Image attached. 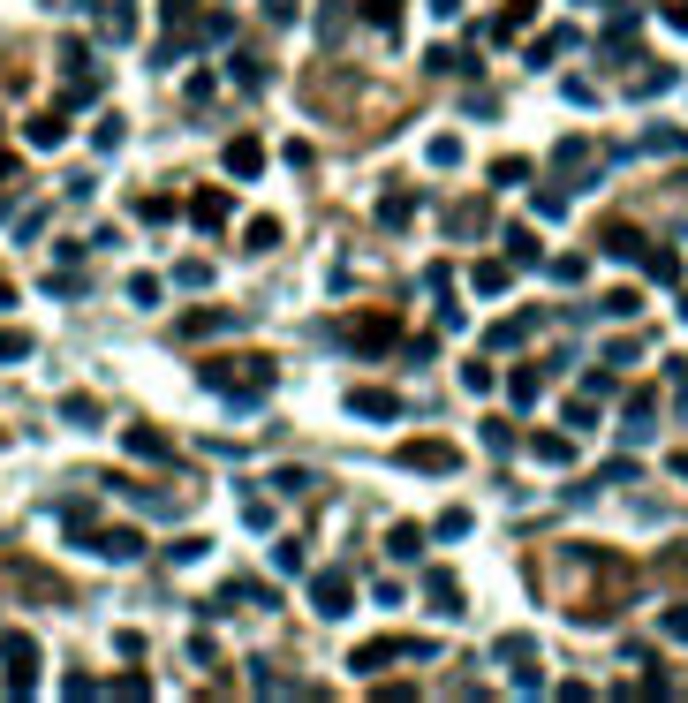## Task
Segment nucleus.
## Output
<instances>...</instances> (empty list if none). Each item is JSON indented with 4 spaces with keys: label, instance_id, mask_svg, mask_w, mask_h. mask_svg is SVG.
Segmentation results:
<instances>
[{
    "label": "nucleus",
    "instance_id": "1",
    "mask_svg": "<svg viewBox=\"0 0 688 703\" xmlns=\"http://www.w3.org/2000/svg\"><path fill=\"white\" fill-rule=\"evenodd\" d=\"M212 394H235V401H265L273 394V356H220V363H197Z\"/></svg>",
    "mask_w": 688,
    "mask_h": 703
},
{
    "label": "nucleus",
    "instance_id": "2",
    "mask_svg": "<svg viewBox=\"0 0 688 703\" xmlns=\"http://www.w3.org/2000/svg\"><path fill=\"white\" fill-rule=\"evenodd\" d=\"M394 658H416V666H424V658H439V643H424V635H379V643H363L348 666H356V673H379V666H394Z\"/></svg>",
    "mask_w": 688,
    "mask_h": 703
},
{
    "label": "nucleus",
    "instance_id": "3",
    "mask_svg": "<svg viewBox=\"0 0 688 703\" xmlns=\"http://www.w3.org/2000/svg\"><path fill=\"white\" fill-rule=\"evenodd\" d=\"M0 666H8V696H31L38 688V643L23 628H0Z\"/></svg>",
    "mask_w": 688,
    "mask_h": 703
},
{
    "label": "nucleus",
    "instance_id": "4",
    "mask_svg": "<svg viewBox=\"0 0 688 703\" xmlns=\"http://www.w3.org/2000/svg\"><path fill=\"white\" fill-rule=\"evenodd\" d=\"M310 605H318L326 620H341L348 605H356V583H348L341 567H326V575H310Z\"/></svg>",
    "mask_w": 688,
    "mask_h": 703
},
{
    "label": "nucleus",
    "instance_id": "5",
    "mask_svg": "<svg viewBox=\"0 0 688 703\" xmlns=\"http://www.w3.org/2000/svg\"><path fill=\"white\" fill-rule=\"evenodd\" d=\"M454 462H462V454H454L447 439H409V446H401V469H431V477H447Z\"/></svg>",
    "mask_w": 688,
    "mask_h": 703
},
{
    "label": "nucleus",
    "instance_id": "6",
    "mask_svg": "<svg viewBox=\"0 0 688 703\" xmlns=\"http://www.w3.org/2000/svg\"><path fill=\"white\" fill-rule=\"evenodd\" d=\"M220 167L235 174V182H258V174H265V144H258V137H235V144L220 152Z\"/></svg>",
    "mask_w": 688,
    "mask_h": 703
},
{
    "label": "nucleus",
    "instance_id": "7",
    "mask_svg": "<svg viewBox=\"0 0 688 703\" xmlns=\"http://www.w3.org/2000/svg\"><path fill=\"white\" fill-rule=\"evenodd\" d=\"M84 545L99 552V560H121V567H129V560H144V537H137V530H91Z\"/></svg>",
    "mask_w": 688,
    "mask_h": 703
},
{
    "label": "nucleus",
    "instance_id": "8",
    "mask_svg": "<svg viewBox=\"0 0 688 703\" xmlns=\"http://www.w3.org/2000/svg\"><path fill=\"white\" fill-rule=\"evenodd\" d=\"M121 446H129L137 462H167V454H174L167 431H152V424H129V431H121Z\"/></svg>",
    "mask_w": 688,
    "mask_h": 703
},
{
    "label": "nucleus",
    "instance_id": "9",
    "mask_svg": "<svg viewBox=\"0 0 688 703\" xmlns=\"http://www.w3.org/2000/svg\"><path fill=\"white\" fill-rule=\"evenodd\" d=\"M424 598H431V613H462V583H454L447 567H431V575H424Z\"/></svg>",
    "mask_w": 688,
    "mask_h": 703
},
{
    "label": "nucleus",
    "instance_id": "10",
    "mask_svg": "<svg viewBox=\"0 0 688 703\" xmlns=\"http://www.w3.org/2000/svg\"><path fill=\"white\" fill-rule=\"evenodd\" d=\"M227 326H242V310H190L182 318V341H205V333H227Z\"/></svg>",
    "mask_w": 688,
    "mask_h": 703
},
{
    "label": "nucleus",
    "instance_id": "11",
    "mask_svg": "<svg viewBox=\"0 0 688 703\" xmlns=\"http://www.w3.org/2000/svg\"><path fill=\"white\" fill-rule=\"evenodd\" d=\"M61 76H69V84H99V69H91V46H84V38H61Z\"/></svg>",
    "mask_w": 688,
    "mask_h": 703
},
{
    "label": "nucleus",
    "instance_id": "12",
    "mask_svg": "<svg viewBox=\"0 0 688 703\" xmlns=\"http://www.w3.org/2000/svg\"><path fill=\"white\" fill-rule=\"evenodd\" d=\"M651 416H658V394L636 386V394H628V424H620V431H628V439H651Z\"/></svg>",
    "mask_w": 688,
    "mask_h": 703
},
{
    "label": "nucleus",
    "instance_id": "13",
    "mask_svg": "<svg viewBox=\"0 0 688 703\" xmlns=\"http://www.w3.org/2000/svg\"><path fill=\"white\" fill-rule=\"evenodd\" d=\"M348 409H356V416H401V394H386V386H356Z\"/></svg>",
    "mask_w": 688,
    "mask_h": 703
},
{
    "label": "nucleus",
    "instance_id": "14",
    "mask_svg": "<svg viewBox=\"0 0 688 703\" xmlns=\"http://www.w3.org/2000/svg\"><path fill=\"white\" fill-rule=\"evenodd\" d=\"M23 137H31V144H38V152H53V144L69 137V106H53V114H38V121H31V129H23Z\"/></svg>",
    "mask_w": 688,
    "mask_h": 703
},
{
    "label": "nucleus",
    "instance_id": "15",
    "mask_svg": "<svg viewBox=\"0 0 688 703\" xmlns=\"http://www.w3.org/2000/svg\"><path fill=\"white\" fill-rule=\"evenodd\" d=\"M530 454H537V462H552V469H568L575 462V439H568V431H537Z\"/></svg>",
    "mask_w": 688,
    "mask_h": 703
},
{
    "label": "nucleus",
    "instance_id": "16",
    "mask_svg": "<svg viewBox=\"0 0 688 703\" xmlns=\"http://www.w3.org/2000/svg\"><path fill=\"white\" fill-rule=\"evenodd\" d=\"M598 250H605V258H643V235H636L628 220H613V227L598 235Z\"/></svg>",
    "mask_w": 688,
    "mask_h": 703
},
{
    "label": "nucleus",
    "instance_id": "17",
    "mask_svg": "<svg viewBox=\"0 0 688 703\" xmlns=\"http://www.w3.org/2000/svg\"><path fill=\"white\" fill-rule=\"evenodd\" d=\"M190 220L197 227H227V189H197V197H190Z\"/></svg>",
    "mask_w": 688,
    "mask_h": 703
},
{
    "label": "nucleus",
    "instance_id": "18",
    "mask_svg": "<svg viewBox=\"0 0 688 703\" xmlns=\"http://www.w3.org/2000/svg\"><path fill=\"white\" fill-rule=\"evenodd\" d=\"M379 220L386 227H409L416 220V189H386V197H379Z\"/></svg>",
    "mask_w": 688,
    "mask_h": 703
},
{
    "label": "nucleus",
    "instance_id": "19",
    "mask_svg": "<svg viewBox=\"0 0 688 703\" xmlns=\"http://www.w3.org/2000/svg\"><path fill=\"white\" fill-rule=\"evenodd\" d=\"M61 424H69V431H99V401H91V394H69V401H61Z\"/></svg>",
    "mask_w": 688,
    "mask_h": 703
},
{
    "label": "nucleus",
    "instance_id": "20",
    "mask_svg": "<svg viewBox=\"0 0 688 703\" xmlns=\"http://www.w3.org/2000/svg\"><path fill=\"white\" fill-rule=\"evenodd\" d=\"M348 341H356V348H386V341H394V318H356Z\"/></svg>",
    "mask_w": 688,
    "mask_h": 703
},
{
    "label": "nucleus",
    "instance_id": "21",
    "mask_svg": "<svg viewBox=\"0 0 688 703\" xmlns=\"http://www.w3.org/2000/svg\"><path fill=\"white\" fill-rule=\"evenodd\" d=\"M507 394H515V401H522V409H530V401H537V394H545V371H530V363H522V371H515V378H507Z\"/></svg>",
    "mask_w": 688,
    "mask_h": 703
},
{
    "label": "nucleus",
    "instance_id": "22",
    "mask_svg": "<svg viewBox=\"0 0 688 703\" xmlns=\"http://www.w3.org/2000/svg\"><path fill=\"white\" fill-rule=\"evenodd\" d=\"M61 530L91 537V499H84V492H76V499H61Z\"/></svg>",
    "mask_w": 688,
    "mask_h": 703
},
{
    "label": "nucleus",
    "instance_id": "23",
    "mask_svg": "<svg viewBox=\"0 0 688 703\" xmlns=\"http://www.w3.org/2000/svg\"><path fill=\"white\" fill-rule=\"evenodd\" d=\"M250 688H258V696H303V688H295L288 673H273V666H258V673H250Z\"/></svg>",
    "mask_w": 688,
    "mask_h": 703
},
{
    "label": "nucleus",
    "instance_id": "24",
    "mask_svg": "<svg viewBox=\"0 0 688 703\" xmlns=\"http://www.w3.org/2000/svg\"><path fill=\"white\" fill-rule=\"evenodd\" d=\"M242 250H258V258H265V250H280V220H250V235H242Z\"/></svg>",
    "mask_w": 688,
    "mask_h": 703
},
{
    "label": "nucleus",
    "instance_id": "25",
    "mask_svg": "<svg viewBox=\"0 0 688 703\" xmlns=\"http://www.w3.org/2000/svg\"><path fill=\"white\" fill-rule=\"evenodd\" d=\"M227 76H235L242 91H265V69H258V61H250V53H235V61H227Z\"/></svg>",
    "mask_w": 688,
    "mask_h": 703
},
{
    "label": "nucleus",
    "instance_id": "26",
    "mask_svg": "<svg viewBox=\"0 0 688 703\" xmlns=\"http://www.w3.org/2000/svg\"><path fill=\"white\" fill-rule=\"evenodd\" d=\"M205 552H212V537H174L167 560H174V567H190V560H205Z\"/></svg>",
    "mask_w": 688,
    "mask_h": 703
},
{
    "label": "nucleus",
    "instance_id": "27",
    "mask_svg": "<svg viewBox=\"0 0 688 703\" xmlns=\"http://www.w3.org/2000/svg\"><path fill=\"white\" fill-rule=\"evenodd\" d=\"M598 310H605V318H636V310H643V295H636V288H613Z\"/></svg>",
    "mask_w": 688,
    "mask_h": 703
},
{
    "label": "nucleus",
    "instance_id": "28",
    "mask_svg": "<svg viewBox=\"0 0 688 703\" xmlns=\"http://www.w3.org/2000/svg\"><path fill=\"white\" fill-rule=\"evenodd\" d=\"M568 46H575V31H545V38H537V46H530V61H537V69H545L552 53H568Z\"/></svg>",
    "mask_w": 688,
    "mask_h": 703
},
{
    "label": "nucleus",
    "instance_id": "29",
    "mask_svg": "<svg viewBox=\"0 0 688 703\" xmlns=\"http://www.w3.org/2000/svg\"><path fill=\"white\" fill-rule=\"evenodd\" d=\"M310 484H318V477H310V469H280V477H273V492H280V499H303Z\"/></svg>",
    "mask_w": 688,
    "mask_h": 703
},
{
    "label": "nucleus",
    "instance_id": "30",
    "mask_svg": "<svg viewBox=\"0 0 688 703\" xmlns=\"http://www.w3.org/2000/svg\"><path fill=\"white\" fill-rule=\"evenodd\" d=\"M386 552H394V560H416V552H424V530H416V522H401V530H394V545H386Z\"/></svg>",
    "mask_w": 688,
    "mask_h": 703
},
{
    "label": "nucleus",
    "instance_id": "31",
    "mask_svg": "<svg viewBox=\"0 0 688 703\" xmlns=\"http://www.w3.org/2000/svg\"><path fill=\"white\" fill-rule=\"evenodd\" d=\"M356 8L379 23V31H394V23H401V0H356Z\"/></svg>",
    "mask_w": 688,
    "mask_h": 703
},
{
    "label": "nucleus",
    "instance_id": "32",
    "mask_svg": "<svg viewBox=\"0 0 688 703\" xmlns=\"http://www.w3.org/2000/svg\"><path fill=\"white\" fill-rule=\"evenodd\" d=\"M205 280H212L205 258H182V265H174V288H205Z\"/></svg>",
    "mask_w": 688,
    "mask_h": 703
},
{
    "label": "nucleus",
    "instance_id": "33",
    "mask_svg": "<svg viewBox=\"0 0 688 703\" xmlns=\"http://www.w3.org/2000/svg\"><path fill=\"white\" fill-rule=\"evenodd\" d=\"M643 273H651V280H681V258H673V250H651V258H643Z\"/></svg>",
    "mask_w": 688,
    "mask_h": 703
},
{
    "label": "nucleus",
    "instance_id": "34",
    "mask_svg": "<svg viewBox=\"0 0 688 703\" xmlns=\"http://www.w3.org/2000/svg\"><path fill=\"white\" fill-rule=\"evenodd\" d=\"M469 280H477V295H499V288H507V265H484L477 258V273H469Z\"/></svg>",
    "mask_w": 688,
    "mask_h": 703
},
{
    "label": "nucleus",
    "instance_id": "35",
    "mask_svg": "<svg viewBox=\"0 0 688 703\" xmlns=\"http://www.w3.org/2000/svg\"><path fill=\"white\" fill-rule=\"evenodd\" d=\"M658 91H673V69H643L636 76V99H658Z\"/></svg>",
    "mask_w": 688,
    "mask_h": 703
},
{
    "label": "nucleus",
    "instance_id": "36",
    "mask_svg": "<svg viewBox=\"0 0 688 703\" xmlns=\"http://www.w3.org/2000/svg\"><path fill=\"white\" fill-rule=\"evenodd\" d=\"M431 167H462V137H431Z\"/></svg>",
    "mask_w": 688,
    "mask_h": 703
},
{
    "label": "nucleus",
    "instance_id": "37",
    "mask_svg": "<svg viewBox=\"0 0 688 703\" xmlns=\"http://www.w3.org/2000/svg\"><path fill=\"white\" fill-rule=\"evenodd\" d=\"M121 137H129V129H121V114H114V121H99V129H91V144H99V152H121Z\"/></svg>",
    "mask_w": 688,
    "mask_h": 703
},
{
    "label": "nucleus",
    "instance_id": "38",
    "mask_svg": "<svg viewBox=\"0 0 688 703\" xmlns=\"http://www.w3.org/2000/svg\"><path fill=\"white\" fill-rule=\"evenodd\" d=\"M507 258H515V265H537V242H530V227H515V235H507Z\"/></svg>",
    "mask_w": 688,
    "mask_h": 703
},
{
    "label": "nucleus",
    "instance_id": "39",
    "mask_svg": "<svg viewBox=\"0 0 688 703\" xmlns=\"http://www.w3.org/2000/svg\"><path fill=\"white\" fill-rule=\"evenodd\" d=\"M129 303L152 310V303H159V280H152V273H137V280H129Z\"/></svg>",
    "mask_w": 688,
    "mask_h": 703
},
{
    "label": "nucleus",
    "instance_id": "40",
    "mask_svg": "<svg viewBox=\"0 0 688 703\" xmlns=\"http://www.w3.org/2000/svg\"><path fill=\"white\" fill-rule=\"evenodd\" d=\"M273 567H280V575H295V567H303V545H295V537H280V545H273Z\"/></svg>",
    "mask_w": 688,
    "mask_h": 703
},
{
    "label": "nucleus",
    "instance_id": "41",
    "mask_svg": "<svg viewBox=\"0 0 688 703\" xmlns=\"http://www.w3.org/2000/svg\"><path fill=\"white\" fill-rule=\"evenodd\" d=\"M16 356H31V333L8 326V333H0V363H16Z\"/></svg>",
    "mask_w": 688,
    "mask_h": 703
},
{
    "label": "nucleus",
    "instance_id": "42",
    "mask_svg": "<svg viewBox=\"0 0 688 703\" xmlns=\"http://www.w3.org/2000/svg\"><path fill=\"white\" fill-rule=\"evenodd\" d=\"M462 386L469 394H492V363H462Z\"/></svg>",
    "mask_w": 688,
    "mask_h": 703
},
{
    "label": "nucleus",
    "instance_id": "43",
    "mask_svg": "<svg viewBox=\"0 0 688 703\" xmlns=\"http://www.w3.org/2000/svg\"><path fill=\"white\" fill-rule=\"evenodd\" d=\"M484 227V205H454V235H477Z\"/></svg>",
    "mask_w": 688,
    "mask_h": 703
},
{
    "label": "nucleus",
    "instance_id": "44",
    "mask_svg": "<svg viewBox=\"0 0 688 703\" xmlns=\"http://www.w3.org/2000/svg\"><path fill=\"white\" fill-rule=\"evenodd\" d=\"M439 537H469V507H447L439 515Z\"/></svg>",
    "mask_w": 688,
    "mask_h": 703
},
{
    "label": "nucleus",
    "instance_id": "45",
    "mask_svg": "<svg viewBox=\"0 0 688 703\" xmlns=\"http://www.w3.org/2000/svg\"><path fill=\"white\" fill-rule=\"evenodd\" d=\"M159 16H167V23H174V31H182V23H190V16H197V0H159Z\"/></svg>",
    "mask_w": 688,
    "mask_h": 703
},
{
    "label": "nucleus",
    "instance_id": "46",
    "mask_svg": "<svg viewBox=\"0 0 688 703\" xmlns=\"http://www.w3.org/2000/svg\"><path fill=\"white\" fill-rule=\"evenodd\" d=\"M666 23H673V31H688V0H666Z\"/></svg>",
    "mask_w": 688,
    "mask_h": 703
},
{
    "label": "nucleus",
    "instance_id": "47",
    "mask_svg": "<svg viewBox=\"0 0 688 703\" xmlns=\"http://www.w3.org/2000/svg\"><path fill=\"white\" fill-rule=\"evenodd\" d=\"M666 635H673V643H688V613H666Z\"/></svg>",
    "mask_w": 688,
    "mask_h": 703
},
{
    "label": "nucleus",
    "instance_id": "48",
    "mask_svg": "<svg viewBox=\"0 0 688 703\" xmlns=\"http://www.w3.org/2000/svg\"><path fill=\"white\" fill-rule=\"evenodd\" d=\"M673 409H681V416H688V378H673Z\"/></svg>",
    "mask_w": 688,
    "mask_h": 703
},
{
    "label": "nucleus",
    "instance_id": "49",
    "mask_svg": "<svg viewBox=\"0 0 688 703\" xmlns=\"http://www.w3.org/2000/svg\"><path fill=\"white\" fill-rule=\"evenodd\" d=\"M666 469H673V477H681V484H688V454H666Z\"/></svg>",
    "mask_w": 688,
    "mask_h": 703
},
{
    "label": "nucleus",
    "instance_id": "50",
    "mask_svg": "<svg viewBox=\"0 0 688 703\" xmlns=\"http://www.w3.org/2000/svg\"><path fill=\"white\" fill-rule=\"evenodd\" d=\"M8 182H16V159H8V152H0V189H8Z\"/></svg>",
    "mask_w": 688,
    "mask_h": 703
},
{
    "label": "nucleus",
    "instance_id": "51",
    "mask_svg": "<svg viewBox=\"0 0 688 703\" xmlns=\"http://www.w3.org/2000/svg\"><path fill=\"white\" fill-rule=\"evenodd\" d=\"M265 8H273V16H295V8H303V0H265Z\"/></svg>",
    "mask_w": 688,
    "mask_h": 703
},
{
    "label": "nucleus",
    "instance_id": "52",
    "mask_svg": "<svg viewBox=\"0 0 688 703\" xmlns=\"http://www.w3.org/2000/svg\"><path fill=\"white\" fill-rule=\"evenodd\" d=\"M8 303H16V288H8V280H0V310H8Z\"/></svg>",
    "mask_w": 688,
    "mask_h": 703
},
{
    "label": "nucleus",
    "instance_id": "53",
    "mask_svg": "<svg viewBox=\"0 0 688 703\" xmlns=\"http://www.w3.org/2000/svg\"><path fill=\"white\" fill-rule=\"evenodd\" d=\"M515 8H530V0H515Z\"/></svg>",
    "mask_w": 688,
    "mask_h": 703
}]
</instances>
